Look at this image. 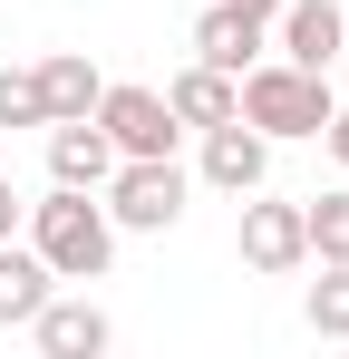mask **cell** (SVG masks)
I'll use <instances>...</instances> for the list:
<instances>
[{"mask_svg":"<svg viewBox=\"0 0 349 359\" xmlns=\"http://www.w3.org/2000/svg\"><path fill=\"white\" fill-rule=\"evenodd\" d=\"M29 252L49 262L58 282H97V272H107V252H116L107 204H97L88 184H58L49 204H29Z\"/></svg>","mask_w":349,"mask_h":359,"instance_id":"cell-1","label":"cell"},{"mask_svg":"<svg viewBox=\"0 0 349 359\" xmlns=\"http://www.w3.org/2000/svg\"><path fill=\"white\" fill-rule=\"evenodd\" d=\"M242 117L262 136H320L330 126V68H242Z\"/></svg>","mask_w":349,"mask_h":359,"instance_id":"cell-2","label":"cell"},{"mask_svg":"<svg viewBox=\"0 0 349 359\" xmlns=\"http://www.w3.org/2000/svg\"><path fill=\"white\" fill-rule=\"evenodd\" d=\"M174 214H184V175H174V156H116V175H107V224H126V233H165Z\"/></svg>","mask_w":349,"mask_h":359,"instance_id":"cell-3","label":"cell"},{"mask_svg":"<svg viewBox=\"0 0 349 359\" xmlns=\"http://www.w3.org/2000/svg\"><path fill=\"white\" fill-rule=\"evenodd\" d=\"M97 126L116 156H174V136H184L156 88H97Z\"/></svg>","mask_w":349,"mask_h":359,"instance_id":"cell-4","label":"cell"},{"mask_svg":"<svg viewBox=\"0 0 349 359\" xmlns=\"http://www.w3.org/2000/svg\"><path fill=\"white\" fill-rule=\"evenodd\" d=\"M204 175L224 184V194H262V175H272V136H262L252 117L204 126Z\"/></svg>","mask_w":349,"mask_h":359,"instance_id":"cell-5","label":"cell"},{"mask_svg":"<svg viewBox=\"0 0 349 359\" xmlns=\"http://www.w3.org/2000/svg\"><path fill=\"white\" fill-rule=\"evenodd\" d=\"M194 59L224 68V78H242V68L262 59V10H242V0H214L204 20H194Z\"/></svg>","mask_w":349,"mask_h":359,"instance_id":"cell-6","label":"cell"},{"mask_svg":"<svg viewBox=\"0 0 349 359\" xmlns=\"http://www.w3.org/2000/svg\"><path fill=\"white\" fill-rule=\"evenodd\" d=\"M49 175H58V184H88V194H97V184L116 175L107 126H97V117H49Z\"/></svg>","mask_w":349,"mask_h":359,"instance_id":"cell-7","label":"cell"},{"mask_svg":"<svg viewBox=\"0 0 349 359\" xmlns=\"http://www.w3.org/2000/svg\"><path fill=\"white\" fill-rule=\"evenodd\" d=\"M29 330H39V350H49V359H97V350L116 340L97 301H58V292L39 301V311H29Z\"/></svg>","mask_w":349,"mask_h":359,"instance_id":"cell-8","label":"cell"},{"mask_svg":"<svg viewBox=\"0 0 349 359\" xmlns=\"http://www.w3.org/2000/svg\"><path fill=\"white\" fill-rule=\"evenodd\" d=\"M242 262H252V272H291V262H310L301 204H242Z\"/></svg>","mask_w":349,"mask_h":359,"instance_id":"cell-9","label":"cell"},{"mask_svg":"<svg viewBox=\"0 0 349 359\" xmlns=\"http://www.w3.org/2000/svg\"><path fill=\"white\" fill-rule=\"evenodd\" d=\"M349 49V10H330V0H282V59L291 68H330Z\"/></svg>","mask_w":349,"mask_h":359,"instance_id":"cell-10","label":"cell"},{"mask_svg":"<svg viewBox=\"0 0 349 359\" xmlns=\"http://www.w3.org/2000/svg\"><path fill=\"white\" fill-rule=\"evenodd\" d=\"M165 107H174V126H224V117H242V78H224V68H184L165 88Z\"/></svg>","mask_w":349,"mask_h":359,"instance_id":"cell-11","label":"cell"},{"mask_svg":"<svg viewBox=\"0 0 349 359\" xmlns=\"http://www.w3.org/2000/svg\"><path fill=\"white\" fill-rule=\"evenodd\" d=\"M29 78H39V107H49V117H97V68L78 59V49H58V59H39Z\"/></svg>","mask_w":349,"mask_h":359,"instance_id":"cell-12","label":"cell"},{"mask_svg":"<svg viewBox=\"0 0 349 359\" xmlns=\"http://www.w3.org/2000/svg\"><path fill=\"white\" fill-rule=\"evenodd\" d=\"M49 292H58L49 262H39V252H20V243H0V330H10V320H29Z\"/></svg>","mask_w":349,"mask_h":359,"instance_id":"cell-13","label":"cell"},{"mask_svg":"<svg viewBox=\"0 0 349 359\" xmlns=\"http://www.w3.org/2000/svg\"><path fill=\"white\" fill-rule=\"evenodd\" d=\"M301 233H310L320 262H349V194H310L301 204Z\"/></svg>","mask_w":349,"mask_h":359,"instance_id":"cell-14","label":"cell"},{"mask_svg":"<svg viewBox=\"0 0 349 359\" xmlns=\"http://www.w3.org/2000/svg\"><path fill=\"white\" fill-rule=\"evenodd\" d=\"M310 330H320V340H349V262H330V272L310 282Z\"/></svg>","mask_w":349,"mask_h":359,"instance_id":"cell-15","label":"cell"},{"mask_svg":"<svg viewBox=\"0 0 349 359\" xmlns=\"http://www.w3.org/2000/svg\"><path fill=\"white\" fill-rule=\"evenodd\" d=\"M0 126H49V107H39V78L0 68Z\"/></svg>","mask_w":349,"mask_h":359,"instance_id":"cell-16","label":"cell"},{"mask_svg":"<svg viewBox=\"0 0 349 359\" xmlns=\"http://www.w3.org/2000/svg\"><path fill=\"white\" fill-rule=\"evenodd\" d=\"M20 214H29V204H20V194H10V175H0V243L20 233Z\"/></svg>","mask_w":349,"mask_h":359,"instance_id":"cell-17","label":"cell"},{"mask_svg":"<svg viewBox=\"0 0 349 359\" xmlns=\"http://www.w3.org/2000/svg\"><path fill=\"white\" fill-rule=\"evenodd\" d=\"M320 136H330V156L349 165V107H330V126H320Z\"/></svg>","mask_w":349,"mask_h":359,"instance_id":"cell-18","label":"cell"},{"mask_svg":"<svg viewBox=\"0 0 349 359\" xmlns=\"http://www.w3.org/2000/svg\"><path fill=\"white\" fill-rule=\"evenodd\" d=\"M242 10H262V20H272V10H282V0H242Z\"/></svg>","mask_w":349,"mask_h":359,"instance_id":"cell-19","label":"cell"}]
</instances>
